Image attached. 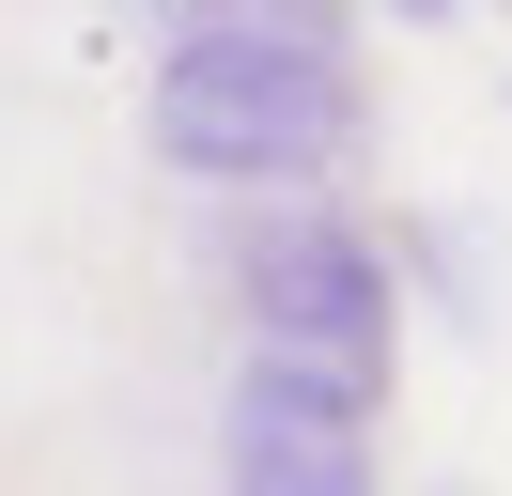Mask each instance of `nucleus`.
I'll return each instance as SVG.
<instances>
[{"label": "nucleus", "mask_w": 512, "mask_h": 496, "mask_svg": "<svg viewBox=\"0 0 512 496\" xmlns=\"http://www.w3.org/2000/svg\"><path fill=\"white\" fill-rule=\"evenodd\" d=\"M140 140L218 202H326L373 140V62L342 0H202L156 16Z\"/></svg>", "instance_id": "nucleus-1"}, {"label": "nucleus", "mask_w": 512, "mask_h": 496, "mask_svg": "<svg viewBox=\"0 0 512 496\" xmlns=\"http://www.w3.org/2000/svg\"><path fill=\"white\" fill-rule=\"evenodd\" d=\"M202 248H218V279H233V310H249L264 357L357 372V388L404 372V248L357 202H233Z\"/></svg>", "instance_id": "nucleus-2"}, {"label": "nucleus", "mask_w": 512, "mask_h": 496, "mask_svg": "<svg viewBox=\"0 0 512 496\" xmlns=\"http://www.w3.org/2000/svg\"><path fill=\"white\" fill-rule=\"evenodd\" d=\"M373 403L388 388L249 341L218 388V496H373Z\"/></svg>", "instance_id": "nucleus-3"}]
</instances>
